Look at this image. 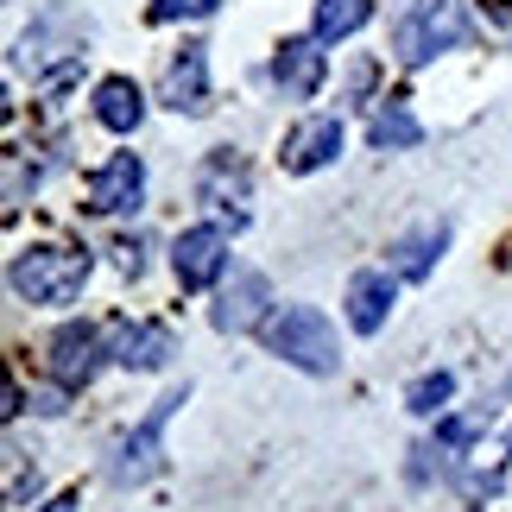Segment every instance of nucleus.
<instances>
[{
	"label": "nucleus",
	"instance_id": "obj_8",
	"mask_svg": "<svg viewBox=\"0 0 512 512\" xmlns=\"http://www.w3.org/2000/svg\"><path fill=\"white\" fill-rule=\"evenodd\" d=\"M279 159H285V171H298V177L336 165L342 159V121H336V114H310V121H298V127L285 133Z\"/></svg>",
	"mask_w": 512,
	"mask_h": 512
},
{
	"label": "nucleus",
	"instance_id": "obj_4",
	"mask_svg": "<svg viewBox=\"0 0 512 512\" xmlns=\"http://www.w3.org/2000/svg\"><path fill=\"white\" fill-rule=\"evenodd\" d=\"M184 399H190V386H171L165 399L146 411V424L121 443V456H114V468H108V475L121 481V487H140V481L159 475V462H165V424L177 418V405H184Z\"/></svg>",
	"mask_w": 512,
	"mask_h": 512
},
{
	"label": "nucleus",
	"instance_id": "obj_16",
	"mask_svg": "<svg viewBox=\"0 0 512 512\" xmlns=\"http://www.w3.org/2000/svg\"><path fill=\"white\" fill-rule=\"evenodd\" d=\"M196 196H203V203H215V209H228L234 222H247V215H241V203H247V171L234 165V152H215V159L203 165V177H196Z\"/></svg>",
	"mask_w": 512,
	"mask_h": 512
},
{
	"label": "nucleus",
	"instance_id": "obj_2",
	"mask_svg": "<svg viewBox=\"0 0 512 512\" xmlns=\"http://www.w3.org/2000/svg\"><path fill=\"white\" fill-rule=\"evenodd\" d=\"M260 336H266V348L279 354V361L304 367V373H336L342 367L336 329H329V317H323V310H310V304H285L279 317L260 323Z\"/></svg>",
	"mask_w": 512,
	"mask_h": 512
},
{
	"label": "nucleus",
	"instance_id": "obj_6",
	"mask_svg": "<svg viewBox=\"0 0 512 512\" xmlns=\"http://www.w3.org/2000/svg\"><path fill=\"white\" fill-rule=\"evenodd\" d=\"M146 196V165L140 152H114V159L89 177V215H127Z\"/></svg>",
	"mask_w": 512,
	"mask_h": 512
},
{
	"label": "nucleus",
	"instance_id": "obj_19",
	"mask_svg": "<svg viewBox=\"0 0 512 512\" xmlns=\"http://www.w3.org/2000/svg\"><path fill=\"white\" fill-rule=\"evenodd\" d=\"M449 392H456V380H449V373H418V380L405 386V411L430 418V411H443V405H449Z\"/></svg>",
	"mask_w": 512,
	"mask_h": 512
},
{
	"label": "nucleus",
	"instance_id": "obj_20",
	"mask_svg": "<svg viewBox=\"0 0 512 512\" xmlns=\"http://www.w3.org/2000/svg\"><path fill=\"white\" fill-rule=\"evenodd\" d=\"M222 0H152V19L159 26H171V19H209Z\"/></svg>",
	"mask_w": 512,
	"mask_h": 512
},
{
	"label": "nucleus",
	"instance_id": "obj_14",
	"mask_svg": "<svg viewBox=\"0 0 512 512\" xmlns=\"http://www.w3.org/2000/svg\"><path fill=\"white\" fill-rule=\"evenodd\" d=\"M272 298V285L260 279V272H241L228 291H222V304H215V329L222 336H241V329H260V310Z\"/></svg>",
	"mask_w": 512,
	"mask_h": 512
},
{
	"label": "nucleus",
	"instance_id": "obj_23",
	"mask_svg": "<svg viewBox=\"0 0 512 512\" xmlns=\"http://www.w3.org/2000/svg\"><path fill=\"white\" fill-rule=\"evenodd\" d=\"M45 512H70V500H51V506H45Z\"/></svg>",
	"mask_w": 512,
	"mask_h": 512
},
{
	"label": "nucleus",
	"instance_id": "obj_25",
	"mask_svg": "<svg viewBox=\"0 0 512 512\" xmlns=\"http://www.w3.org/2000/svg\"><path fill=\"white\" fill-rule=\"evenodd\" d=\"M506 449H512V437H506Z\"/></svg>",
	"mask_w": 512,
	"mask_h": 512
},
{
	"label": "nucleus",
	"instance_id": "obj_15",
	"mask_svg": "<svg viewBox=\"0 0 512 512\" xmlns=\"http://www.w3.org/2000/svg\"><path fill=\"white\" fill-rule=\"evenodd\" d=\"M95 121L108 133H133L146 121V95L140 83H127V76H108V83H95Z\"/></svg>",
	"mask_w": 512,
	"mask_h": 512
},
{
	"label": "nucleus",
	"instance_id": "obj_17",
	"mask_svg": "<svg viewBox=\"0 0 512 512\" xmlns=\"http://www.w3.org/2000/svg\"><path fill=\"white\" fill-rule=\"evenodd\" d=\"M367 140H373V152H411L424 140V127H418V114H411L399 95H392V102L373 114V127H367Z\"/></svg>",
	"mask_w": 512,
	"mask_h": 512
},
{
	"label": "nucleus",
	"instance_id": "obj_22",
	"mask_svg": "<svg viewBox=\"0 0 512 512\" xmlns=\"http://www.w3.org/2000/svg\"><path fill=\"white\" fill-rule=\"evenodd\" d=\"M481 7H494V19H506V13H512V0H481Z\"/></svg>",
	"mask_w": 512,
	"mask_h": 512
},
{
	"label": "nucleus",
	"instance_id": "obj_3",
	"mask_svg": "<svg viewBox=\"0 0 512 512\" xmlns=\"http://www.w3.org/2000/svg\"><path fill=\"white\" fill-rule=\"evenodd\" d=\"M468 38V19L456 0H411V7H399V19H392V57H399L405 70L430 64L437 51L462 45Z\"/></svg>",
	"mask_w": 512,
	"mask_h": 512
},
{
	"label": "nucleus",
	"instance_id": "obj_11",
	"mask_svg": "<svg viewBox=\"0 0 512 512\" xmlns=\"http://www.w3.org/2000/svg\"><path fill=\"white\" fill-rule=\"evenodd\" d=\"M171 354H177V342H171L165 323H121L114 329V361L127 373H152V367H165Z\"/></svg>",
	"mask_w": 512,
	"mask_h": 512
},
{
	"label": "nucleus",
	"instance_id": "obj_7",
	"mask_svg": "<svg viewBox=\"0 0 512 512\" xmlns=\"http://www.w3.org/2000/svg\"><path fill=\"white\" fill-rule=\"evenodd\" d=\"M329 76V57H323V38H285L279 57H272V83H279L285 102H310Z\"/></svg>",
	"mask_w": 512,
	"mask_h": 512
},
{
	"label": "nucleus",
	"instance_id": "obj_21",
	"mask_svg": "<svg viewBox=\"0 0 512 512\" xmlns=\"http://www.w3.org/2000/svg\"><path fill=\"white\" fill-rule=\"evenodd\" d=\"M114 266H121L127 279H140V272H146V241H140V234H127V241L114 247Z\"/></svg>",
	"mask_w": 512,
	"mask_h": 512
},
{
	"label": "nucleus",
	"instance_id": "obj_5",
	"mask_svg": "<svg viewBox=\"0 0 512 512\" xmlns=\"http://www.w3.org/2000/svg\"><path fill=\"white\" fill-rule=\"evenodd\" d=\"M171 272H177V285H184V291L215 285L228 272V228H215V222L184 228V234H177V247H171Z\"/></svg>",
	"mask_w": 512,
	"mask_h": 512
},
{
	"label": "nucleus",
	"instance_id": "obj_12",
	"mask_svg": "<svg viewBox=\"0 0 512 512\" xmlns=\"http://www.w3.org/2000/svg\"><path fill=\"white\" fill-rule=\"evenodd\" d=\"M443 247H449V228L424 222V228H411V234H399V241L386 247V266L399 272V279H430L437 260H443Z\"/></svg>",
	"mask_w": 512,
	"mask_h": 512
},
{
	"label": "nucleus",
	"instance_id": "obj_9",
	"mask_svg": "<svg viewBox=\"0 0 512 512\" xmlns=\"http://www.w3.org/2000/svg\"><path fill=\"white\" fill-rule=\"evenodd\" d=\"M159 102L177 108V114H203V108H209V51H203V45H184V51L165 64Z\"/></svg>",
	"mask_w": 512,
	"mask_h": 512
},
{
	"label": "nucleus",
	"instance_id": "obj_10",
	"mask_svg": "<svg viewBox=\"0 0 512 512\" xmlns=\"http://www.w3.org/2000/svg\"><path fill=\"white\" fill-rule=\"evenodd\" d=\"M95 367H102V336H95L89 323H64L51 336V373H57V386H83Z\"/></svg>",
	"mask_w": 512,
	"mask_h": 512
},
{
	"label": "nucleus",
	"instance_id": "obj_24",
	"mask_svg": "<svg viewBox=\"0 0 512 512\" xmlns=\"http://www.w3.org/2000/svg\"><path fill=\"white\" fill-rule=\"evenodd\" d=\"M475 512H487V506H475Z\"/></svg>",
	"mask_w": 512,
	"mask_h": 512
},
{
	"label": "nucleus",
	"instance_id": "obj_13",
	"mask_svg": "<svg viewBox=\"0 0 512 512\" xmlns=\"http://www.w3.org/2000/svg\"><path fill=\"white\" fill-rule=\"evenodd\" d=\"M392 317V279L386 272H354L348 279V323H354V336H380Z\"/></svg>",
	"mask_w": 512,
	"mask_h": 512
},
{
	"label": "nucleus",
	"instance_id": "obj_1",
	"mask_svg": "<svg viewBox=\"0 0 512 512\" xmlns=\"http://www.w3.org/2000/svg\"><path fill=\"white\" fill-rule=\"evenodd\" d=\"M7 285H13V298L32 304V310L76 304L83 285H89V253H76V247H26V253H13Z\"/></svg>",
	"mask_w": 512,
	"mask_h": 512
},
{
	"label": "nucleus",
	"instance_id": "obj_18",
	"mask_svg": "<svg viewBox=\"0 0 512 512\" xmlns=\"http://www.w3.org/2000/svg\"><path fill=\"white\" fill-rule=\"evenodd\" d=\"M373 19V0H317V38L336 45V38H354Z\"/></svg>",
	"mask_w": 512,
	"mask_h": 512
}]
</instances>
